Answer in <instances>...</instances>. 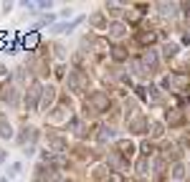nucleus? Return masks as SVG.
Listing matches in <instances>:
<instances>
[]
</instances>
